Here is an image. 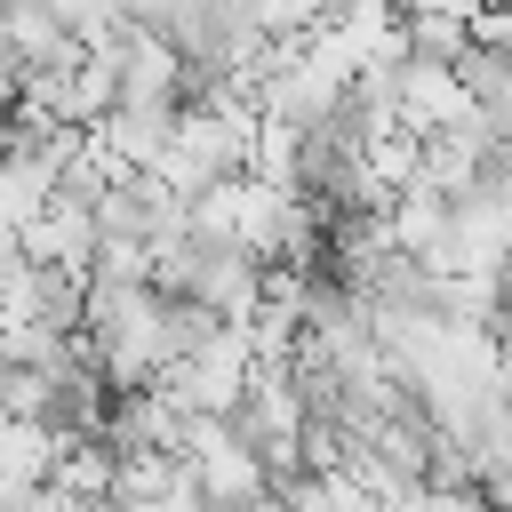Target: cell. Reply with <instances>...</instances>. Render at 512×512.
<instances>
[{"mask_svg":"<svg viewBox=\"0 0 512 512\" xmlns=\"http://www.w3.org/2000/svg\"><path fill=\"white\" fill-rule=\"evenodd\" d=\"M96 208L88 200H72V192H48V208L16 232V256L24 264H40V272H64V280H88L96 272Z\"/></svg>","mask_w":512,"mask_h":512,"instance_id":"1","label":"cell"}]
</instances>
